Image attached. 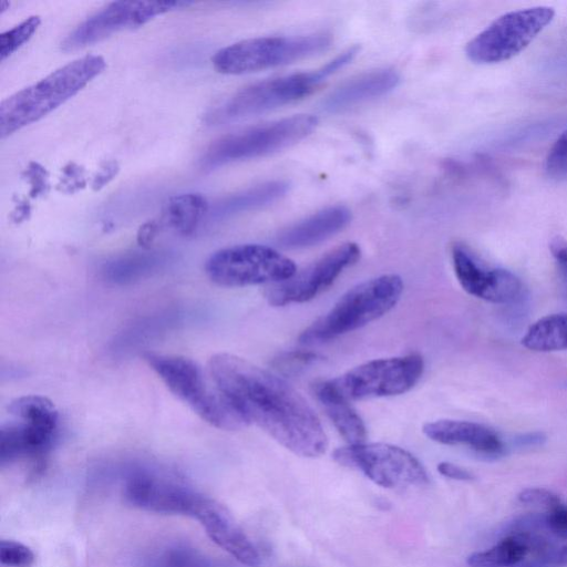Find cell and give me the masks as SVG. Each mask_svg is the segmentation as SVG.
Instances as JSON below:
<instances>
[{
    "instance_id": "ac0fdd59",
    "label": "cell",
    "mask_w": 567,
    "mask_h": 567,
    "mask_svg": "<svg viewBox=\"0 0 567 567\" xmlns=\"http://www.w3.org/2000/svg\"><path fill=\"white\" fill-rule=\"evenodd\" d=\"M423 433L445 445H463L487 456H499L505 445L491 427L470 421L437 420L423 425Z\"/></svg>"
},
{
    "instance_id": "7402d4cb",
    "label": "cell",
    "mask_w": 567,
    "mask_h": 567,
    "mask_svg": "<svg viewBox=\"0 0 567 567\" xmlns=\"http://www.w3.org/2000/svg\"><path fill=\"white\" fill-rule=\"evenodd\" d=\"M313 391L326 414L348 444L365 442V425L351 402L336 394L324 381L317 383Z\"/></svg>"
},
{
    "instance_id": "52a82bcc",
    "label": "cell",
    "mask_w": 567,
    "mask_h": 567,
    "mask_svg": "<svg viewBox=\"0 0 567 567\" xmlns=\"http://www.w3.org/2000/svg\"><path fill=\"white\" fill-rule=\"evenodd\" d=\"M331 43L332 38L327 33L252 38L219 49L212 63L223 74H247L313 56Z\"/></svg>"
},
{
    "instance_id": "2e32d148",
    "label": "cell",
    "mask_w": 567,
    "mask_h": 567,
    "mask_svg": "<svg viewBox=\"0 0 567 567\" xmlns=\"http://www.w3.org/2000/svg\"><path fill=\"white\" fill-rule=\"evenodd\" d=\"M455 276L470 295L493 302L513 303L523 291L519 278L503 268H487L464 245L454 244L451 250Z\"/></svg>"
},
{
    "instance_id": "4316f807",
    "label": "cell",
    "mask_w": 567,
    "mask_h": 567,
    "mask_svg": "<svg viewBox=\"0 0 567 567\" xmlns=\"http://www.w3.org/2000/svg\"><path fill=\"white\" fill-rule=\"evenodd\" d=\"M41 23L39 16H31L0 34V59L4 60L28 42Z\"/></svg>"
},
{
    "instance_id": "44dd1931",
    "label": "cell",
    "mask_w": 567,
    "mask_h": 567,
    "mask_svg": "<svg viewBox=\"0 0 567 567\" xmlns=\"http://www.w3.org/2000/svg\"><path fill=\"white\" fill-rule=\"evenodd\" d=\"M544 536L528 530H516L491 548L471 554L470 567H519L540 544Z\"/></svg>"
},
{
    "instance_id": "7a4b0ae2",
    "label": "cell",
    "mask_w": 567,
    "mask_h": 567,
    "mask_svg": "<svg viewBox=\"0 0 567 567\" xmlns=\"http://www.w3.org/2000/svg\"><path fill=\"white\" fill-rule=\"evenodd\" d=\"M106 68L103 56L86 54L54 70L0 103V135L10 136L39 121L86 86Z\"/></svg>"
},
{
    "instance_id": "f1b7e54d",
    "label": "cell",
    "mask_w": 567,
    "mask_h": 567,
    "mask_svg": "<svg viewBox=\"0 0 567 567\" xmlns=\"http://www.w3.org/2000/svg\"><path fill=\"white\" fill-rule=\"evenodd\" d=\"M547 174L556 179H567V130L550 147L545 162Z\"/></svg>"
},
{
    "instance_id": "d590c367",
    "label": "cell",
    "mask_w": 567,
    "mask_h": 567,
    "mask_svg": "<svg viewBox=\"0 0 567 567\" xmlns=\"http://www.w3.org/2000/svg\"><path fill=\"white\" fill-rule=\"evenodd\" d=\"M437 471L441 475L452 480L466 482L475 480V475L471 471L451 462L439 463Z\"/></svg>"
},
{
    "instance_id": "30bf717a",
    "label": "cell",
    "mask_w": 567,
    "mask_h": 567,
    "mask_svg": "<svg viewBox=\"0 0 567 567\" xmlns=\"http://www.w3.org/2000/svg\"><path fill=\"white\" fill-rule=\"evenodd\" d=\"M554 16V9L544 6L507 12L473 38L466 44L465 53L475 63L508 60L523 51Z\"/></svg>"
},
{
    "instance_id": "9c48e42d",
    "label": "cell",
    "mask_w": 567,
    "mask_h": 567,
    "mask_svg": "<svg viewBox=\"0 0 567 567\" xmlns=\"http://www.w3.org/2000/svg\"><path fill=\"white\" fill-rule=\"evenodd\" d=\"M423 372V358L410 353L368 361L324 382L336 394L352 402L403 394L420 381Z\"/></svg>"
},
{
    "instance_id": "d6a6232c",
    "label": "cell",
    "mask_w": 567,
    "mask_h": 567,
    "mask_svg": "<svg viewBox=\"0 0 567 567\" xmlns=\"http://www.w3.org/2000/svg\"><path fill=\"white\" fill-rule=\"evenodd\" d=\"M544 524L553 535L567 539V506L560 505L548 511Z\"/></svg>"
},
{
    "instance_id": "4dcf8cb0",
    "label": "cell",
    "mask_w": 567,
    "mask_h": 567,
    "mask_svg": "<svg viewBox=\"0 0 567 567\" xmlns=\"http://www.w3.org/2000/svg\"><path fill=\"white\" fill-rule=\"evenodd\" d=\"M22 177L29 184V194L32 198L42 197L50 189L49 173L37 162H30L22 173Z\"/></svg>"
},
{
    "instance_id": "ab89813d",
    "label": "cell",
    "mask_w": 567,
    "mask_h": 567,
    "mask_svg": "<svg viewBox=\"0 0 567 567\" xmlns=\"http://www.w3.org/2000/svg\"><path fill=\"white\" fill-rule=\"evenodd\" d=\"M551 567H567V544L557 545Z\"/></svg>"
},
{
    "instance_id": "9a60e30c",
    "label": "cell",
    "mask_w": 567,
    "mask_h": 567,
    "mask_svg": "<svg viewBox=\"0 0 567 567\" xmlns=\"http://www.w3.org/2000/svg\"><path fill=\"white\" fill-rule=\"evenodd\" d=\"M360 256L361 250L355 243H344L289 279L272 284L267 288L265 296L275 307L309 301L328 289L344 269L360 259Z\"/></svg>"
},
{
    "instance_id": "e575fe53",
    "label": "cell",
    "mask_w": 567,
    "mask_h": 567,
    "mask_svg": "<svg viewBox=\"0 0 567 567\" xmlns=\"http://www.w3.org/2000/svg\"><path fill=\"white\" fill-rule=\"evenodd\" d=\"M550 251L557 262L564 287L567 289V241L555 237L550 243Z\"/></svg>"
},
{
    "instance_id": "5b68a950",
    "label": "cell",
    "mask_w": 567,
    "mask_h": 567,
    "mask_svg": "<svg viewBox=\"0 0 567 567\" xmlns=\"http://www.w3.org/2000/svg\"><path fill=\"white\" fill-rule=\"evenodd\" d=\"M402 292V278L394 274L364 280L350 288L327 313L306 328L299 342L319 344L354 331L393 309Z\"/></svg>"
},
{
    "instance_id": "8992f818",
    "label": "cell",
    "mask_w": 567,
    "mask_h": 567,
    "mask_svg": "<svg viewBox=\"0 0 567 567\" xmlns=\"http://www.w3.org/2000/svg\"><path fill=\"white\" fill-rule=\"evenodd\" d=\"M317 125L316 116L299 114L226 134L206 147L199 166L212 171L233 162L278 152L310 135Z\"/></svg>"
},
{
    "instance_id": "836d02e7",
    "label": "cell",
    "mask_w": 567,
    "mask_h": 567,
    "mask_svg": "<svg viewBox=\"0 0 567 567\" xmlns=\"http://www.w3.org/2000/svg\"><path fill=\"white\" fill-rule=\"evenodd\" d=\"M120 166L115 159L104 161L91 181L93 190H99L109 184L118 173Z\"/></svg>"
},
{
    "instance_id": "f35d334b",
    "label": "cell",
    "mask_w": 567,
    "mask_h": 567,
    "mask_svg": "<svg viewBox=\"0 0 567 567\" xmlns=\"http://www.w3.org/2000/svg\"><path fill=\"white\" fill-rule=\"evenodd\" d=\"M31 214V205L27 199L19 198L11 213V219L14 223H21L29 218Z\"/></svg>"
},
{
    "instance_id": "7c38bea8",
    "label": "cell",
    "mask_w": 567,
    "mask_h": 567,
    "mask_svg": "<svg viewBox=\"0 0 567 567\" xmlns=\"http://www.w3.org/2000/svg\"><path fill=\"white\" fill-rule=\"evenodd\" d=\"M12 416L13 420L0 429L1 466L23 458L40 463L56 436L58 411L33 402L18 408Z\"/></svg>"
},
{
    "instance_id": "6da1fadb",
    "label": "cell",
    "mask_w": 567,
    "mask_h": 567,
    "mask_svg": "<svg viewBox=\"0 0 567 567\" xmlns=\"http://www.w3.org/2000/svg\"><path fill=\"white\" fill-rule=\"evenodd\" d=\"M207 369L248 425L256 424L302 457H318L327 451L328 437L319 417L282 378L226 352L214 354Z\"/></svg>"
},
{
    "instance_id": "ffe728a7",
    "label": "cell",
    "mask_w": 567,
    "mask_h": 567,
    "mask_svg": "<svg viewBox=\"0 0 567 567\" xmlns=\"http://www.w3.org/2000/svg\"><path fill=\"white\" fill-rule=\"evenodd\" d=\"M400 75L392 69H380L360 74L342 83L322 101V110L329 113L379 97L395 89Z\"/></svg>"
},
{
    "instance_id": "5bb4252c",
    "label": "cell",
    "mask_w": 567,
    "mask_h": 567,
    "mask_svg": "<svg viewBox=\"0 0 567 567\" xmlns=\"http://www.w3.org/2000/svg\"><path fill=\"white\" fill-rule=\"evenodd\" d=\"M123 493L131 505L141 509L192 517L203 496L179 478L150 467L131 470Z\"/></svg>"
},
{
    "instance_id": "8fae6325",
    "label": "cell",
    "mask_w": 567,
    "mask_h": 567,
    "mask_svg": "<svg viewBox=\"0 0 567 567\" xmlns=\"http://www.w3.org/2000/svg\"><path fill=\"white\" fill-rule=\"evenodd\" d=\"M333 458L385 488L422 486L429 482L425 467L413 454L388 443L348 444L337 449Z\"/></svg>"
},
{
    "instance_id": "74e56055",
    "label": "cell",
    "mask_w": 567,
    "mask_h": 567,
    "mask_svg": "<svg viewBox=\"0 0 567 567\" xmlns=\"http://www.w3.org/2000/svg\"><path fill=\"white\" fill-rule=\"evenodd\" d=\"M546 436L542 432H529L519 434L514 439V443L519 447H533L544 444Z\"/></svg>"
},
{
    "instance_id": "83f0119b",
    "label": "cell",
    "mask_w": 567,
    "mask_h": 567,
    "mask_svg": "<svg viewBox=\"0 0 567 567\" xmlns=\"http://www.w3.org/2000/svg\"><path fill=\"white\" fill-rule=\"evenodd\" d=\"M33 551L24 544L10 539L0 542V563L7 567H31L34 563Z\"/></svg>"
},
{
    "instance_id": "1f68e13d",
    "label": "cell",
    "mask_w": 567,
    "mask_h": 567,
    "mask_svg": "<svg viewBox=\"0 0 567 567\" xmlns=\"http://www.w3.org/2000/svg\"><path fill=\"white\" fill-rule=\"evenodd\" d=\"M517 498L523 504L543 507L548 511L563 505L556 493L542 487L525 488L518 493Z\"/></svg>"
},
{
    "instance_id": "e0dca14e",
    "label": "cell",
    "mask_w": 567,
    "mask_h": 567,
    "mask_svg": "<svg viewBox=\"0 0 567 567\" xmlns=\"http://www.w3.org/2000/svg\"><path fill=\"white\" fill-rule=\"evenodd\" d=\"M193 517L218 547L240 564L248 567L259 566L260 555L256 546L224 505L203 495Z\"/></svg>"
},
{
    "instance_id": "d6986e66",
    "label": "cell",
    "mask_w": 567,
    "mask_h": 567,
    "mask_svg": "<svg viewBox=\"0 0 567 567\" xmlns=\"http://www.w3.org/2000/svg\"><path fill=\"white\" fill-rule=\"evenodd\" d=\"M350 220L349 208L342 205L330 206L284 229L277 243L290 249L311 247L340 233Z\"/></svg>"
},
{
    "instance_id": "3957f363",
    "label": "cell",
    "mask_w": 567,
    "mask_h": 567,
    "mask_svg": "<svg viewBox=\"0 0 567 567\" xmlns=\"http://www.w3.org/2000/svg\"><path fill=\"white\" fill-rule=\"evenodd\" d=\"M144 360L174 395L212 426L236 431L248 425L207 368L175 354L146 352Z\"/></svg>"
},
{
    "instance_id": "8d00e7d4",
    "label": "cell",
    "mask_w": 567,
    "mask_h": 567,
    "mask_svg": "<svg viewBox=\"0 0 567 567\" xmlns=\"http://www.w3.org/2000/svg\"><path fill=\"white\" fill-rule=\"evenodd\" d=\"M162 223L158 220H148L140 226L136 240L143 248H148L159 233Z\"/></svg>"
},
{
    "instance_id": "4fadbf2b",
    "label": "cell",
    "mask_w": 567,
    "mask_h": 567,
    "mask_svg": "<svg viewBox=\"0 0 567 567\" xmlns=\"http://www.w3.org/2000/svg\"><path fill=\"white\" fill-rule=\"evenodd\" d=\"M187 1H114L78 24L61 42L63 51H75L118 31L144 25L157 16L188 7Z\"/></svg>"
},
{
    "instance_id": "484cf974",
    "label": "cell",
    "mask_w": 567,
    "mask_h": 567,
    "mask_svg": "<svg viewBox=\"0 0 567 567\" xmlns=\"http://www.w3.org/2000/svg\"><path fill=\"white\" fill-rule=\"evenodd\" d=\"M146 567H209L206 557L196 548L182 543L165 545L146 559Z\"/></svg>"
},
{
    "instance_id": "f546056e",
    "label": "cell",
    "mask_w": 567,
    "mask_h": 567,
    "mask_svg": "<svg viewBox=\"0 0 567 567\" xmlns=\"http://www.w3.org/2000/svg\"><path fill=\"white\" fill-rule=\"evenodd\" d=\"M87 184L86 171L83 166L70 162L61 171L56 188L64 194H74Z\"/></svg>"
},
{
    "instance_id": "ba28073f",
    "label": "cell",
    "mask_w": 567,
    "mask_h": 567,
    "mask_svg": "<svg viewBox=\"0 0 567 567\" xmlns=\"http://www.w3.org/2000/svg\"><path fill=\"white\" fill-rule=\"evenodd\" d=\"M207 277L221 287H246L285 281L297 272L295 262L278 250L257 244L236 245L212 254Z\"/></svg>"
},
{
    "instance_id": "603a6c76",
    "label": "cell",
    "mask_w": 567,
    "mask_h": 567,
    "mask_svg": "<svg viewBox=\"0 0 567 567\" xmlns=\"http://www.w3.org/2000/svg\"><path fill=\"white\" fill-rule=\"evenodd\" d=\"M288 189L289 184L285 181H271L256 185L236 194L226 196L210 205L207 218L220 219L238 213L259 208L278 200L286 195Z\"/></svg>"
},
{
    "instance_id": "cb8c5ba5",
    "label": "cell",
    "mask_w": 567,
    "mask_h": 567,
    "mask_svg": "<svg viewBox=\"0 0 567 567\" xmlns=\"http://www.w3.org/2000/svg\"><path fill=\"white\" fill-rule=\"evenodd\" d=\"M210 204L198 193H185L171 197L164 205L162 225L177 234L189 236L208 216Z\"/></svg>"
},
{
    "instance_id": "d4e9b609",
    "label": "cell",
    "mask_w": 567,
    "mask_h": 567,
    "mask_svg": "<svg viewBox=\"0 0 567 567\" xmlns=\"http://www.w3.org/2000/svg\"><path fill=\"white\" fill-rule=\"evenodd\" d=\"M522 344L540 352L567 350V313L549 315L537 320L526 331Z\"/></svg>"
},
{
    "instance_id": "277c9868",
    "label": "cell",
    "mask_w": 567,
    "mask_h": 567,
    "mask_svg": "<svg viewBox=\"0 0 567 567\" xmlns=\"http://www.w3.org/2000/svg\"><path fill=\"white\" fill-rule=\"evenodd\" d=\"M358 52L359 47L354 45L319 69L250 84L209 111L205 122L208 125H219L298 101L312 93L326 79L349 64Z\"/></svg>"
}]
</instances>
